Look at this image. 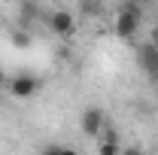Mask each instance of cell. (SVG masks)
<instances>
[{
	"mask_svg": "<svg viewBox=\"0 0 158 155\" xmlns=\"http://www.w3.org/2000/svg\"><path fill=\"white\" fill-rule=\"evenodd\" d=\"M40 155H79L76 149H70V146H61V143H52V146H46Z\"/></svg>",
	"mask_w": 158,
	"mask_h": 155,
	"instance_id": "52a82bcc",
	"label": "cell"
},
{
	"mask_svg": "<svg viewBox=\"0 0 158 155\" xmlns=\"http://www.w3.org/2000/svg\"><path fill=\"white\" fill-rule=\"evenodd\" d=\"M82 12H85V15H98L100 3H98V0H82Z\"/></svg>",
	"mask_w": 158,
	"mask_h": 155,
	"instance_id": "ba28073f",
	"label": "cell"
},
{
	"mask_svg": "<svg viewBox=\"0 0 158 155\" xmlns=\"http://www.w3.org/2000/svg\"><path fill=\"white\" fill-rule=\"evenodd\" d=\"M122 155H143V152H140L137 146H131V149H125V152H122Z\"/></svg>",
	"mask_w": 158,
	"mask_h": 155,
	"instance_id": "8fae6325",
	"label": "cell"
},
{
	"mask_svg": "<svg viewBox=\"0 0 158 155\" xmlns=\"http://www.w3.org/2000/svg\"><path fill=\"white\" fill-rule=\"evenodd\" d=\"M140 19H143L140 6L134 0H128L116 15V37L118 40H134V34H137V27H140Z\"/></svg>",
	"mask_w": 158,
	"mask_h": 155,
	"instance_id": "6da1fadb",
	"label": "cell"
},
{
	"mask_svg": "<svg viewBox=\"0 0 158 155\" xmlns=\"http://www.w3.org/2000/svg\"><path fill=\"white\" fill-rule=\"evenodd\" d=\"M3 85H6V76H3V73H0V88H3Z\"/></svg>",
	"mask_w": 158,
	"mask_h": 155,
	"instance_id": "7c38bea8",
	"label": "cell"
},
{
	"mask_svg": "<svg viewBox=\"0 0 158 155\" xmlns=\"http://www.w3.org/2000/svg\"><path fill=\"white\" fill-rule=\"evenodd\" d=\"M6 88H9V94L12 97H34L40 91V79L31 76V73H19V76H12L9 82H6Z\"/></svg>",
	"mask_w": 158,
	"mask_h": 155,
	"instance_id": "7a4b0ae2",
	"label": "cell"
},
{
	"mask_svg": "<svg viewBox=\"0 0 158 155\" xmlns=\"http://www.w3.org/2000/svg\"><path fill=\"white\" fill-rule=\"evenodd\" d=\"M12 43H15L19 49H24V46H31V37H27L24 31H15V37H12Z\"/></svg>",
	"mask_w": 158,
	"mask_h": 155,
	"instance_id": "9c48e42d",
	"label": "cell"
},
{
	"mask_svg": "<svg viewBox=\"0 0 158 155\" xmlns=\"http://www.w3.org/2000/svg\"><path fill=\"white\" fill-rule=\"evenodd\" d=\"M149 46H152V49H158V24L149 31Z\"/></svg>",
	"mask_w": 158,
	"mask_h": 155,
	"instance_id": "30bf717a",
	"label": "cell"
},
{
	"mask_svg": "<svg viewBox=\"0 0 158 155\" xmlns=\"http://www.w3.org/2000/svg\"><path fill=\"white\" fill-rule=\"evenodd\" d=\"M98 155H122V149H118V140H100Z\"/></svg>",
	"mask_w": 158,
	"mask_h": 155,
	"instance_id": "8992f818",
	"label": "cell"
},
{
	"mask_svg": "<svg viewBox=\"0 0 158 155\" xmlns=\"http://www.w3.org/2000/svg\"><path fill=\"white\" fill-rule=\"evenodd\" d=\"M49 31L58 34V37H70V34L76 31V15H73L70 9H55V12L49 15Z\"/></svg>",
	"mask_w": 158,
	"mask_h": 155,
	"instance_id": "3957f363",
	"label": "cell"
},
{
	"mask_svg": "<svg viewBox=\"0 0 158 155\" xmlns=\"http://www.w3.org/2000/svg\"><path fill=\"white\" fill-rule=\"evenodd\" d=\"M82 134L85 137H100V131L106 128V119H103V110H98V107H88L85 113H82Z\"/></svg>",
	"mask_w": 158,
	"mask_h": 155,
	"instance_id": "277c9868",
	"label": "cell"
},
{
	"mask_svg": "<svg viewBox=\"0 0 158 155\" xmlns=\"http://www.w3.org/2000/svg\"><path fill=\"white\" fill-rule=\"evenodd\" d=\"M140 67H143L152 79H158V49H152L149 43L140 49Z\"/></svg>",
	"mask_w": 158,
	"mask_h": 155,
	"instance_id": "5b68a950",
	"label": "cell"
}]
</instances>
